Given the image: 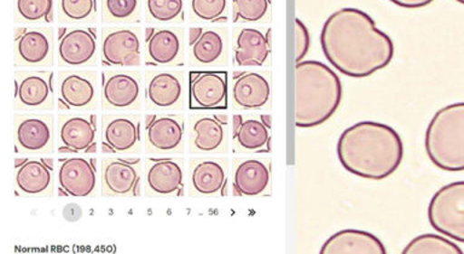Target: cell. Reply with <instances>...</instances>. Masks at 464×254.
Wrapping results in <instances>:
<instances>
[{
  "label": "cell",
  "instance_id": "obj_5",
  "mask_svg": "<svg viewBox=\"0 0 464 254\" xmlns=\"http://www.w3.org/2000/svg\"><path fill=\"white\" fill-rule=\"evenodd\" d=\"M427 212L435 231L464 244V181L446 184L435 192Z\"/></svg>",
  "mask_w": 464,
  "mask_h": 254
},
{
  "label": "cell",
  "instance_id": "obj_16",
  "mask_svg": "<svg viewBox=\"0 0 464 254\" xmlns=\"http://www.w3.org/2000/svg\"><path fill=\"white\" fill-rule=\"evenodd\" d=\"M227 71H191L188 100L192 110H223L227 108Z\"/></svg>",
  "mask_w": 464,
  "mask_h": 254
},
{
  "label": "cell",
  "instance_id": "obj_2",
  "mask_svg": "<svg viewBox=\"0 0 464 254\" xmlns=\"http://www.w3.org/2000/svg\"><path fill=\"white\" fill-rule=\"evenodd\" d=\"M337 158L352 175L381 181L397 172L404 158V144L391 126L362 121L348 127L337 141Z\"/></svg>",
  "mask_w": 464,
  "mask_h": 254
},
{
  "label": "cell",
  "instance_id": "obj_42",
  "mask_svg": "<svg viewBox=\"0 0 464 254\" xmlns=\"http://www.w3.org/2000/svg\"><path fill=\"white\" fill-rule=\"evenodd\" d=\"M261 121L265 123V126L267 127V128L271 129V116L270 115H263L261 116Z\"/></svg>",
  "mask_w": 464,
  "mask_h": 254
},
{
  "label": "cell",
  "instance_id": "obj_25",
  "mask_svg": "<svg viewBox=\"0 0 464 254\" xmlns=\"http://www.w3.org/2000/svg\"><path fill=\"white\" fill-rule=\"evenodd\" d=\"M321 254H386L382 241L369 231L344 230L337 231L322 246Z\"/></svg>",
  "mask_w": 464,
  "mask_h": 254
},
{
  "label": "cell",
  "instance_id": "obj_33",
  "mask_svg": "<svg viewBox=\"0 0 464 254\" xmlns=\"http://www.w3.org/2000/svg\"><path fill=\"white\" fill-rule=\"evenodd\" d=\"M145 14L149 21L158 24H183L184 0H145Z\"/></svg>",
  "mask_w": 464,
  "mask_h": 254
},
{
  "label": "cell",
  "instance_id": "obj_39",
  "mask_svg": "<svg viewBox=\"0 0 464 254\" xmlns=\"http://www.w3.org/2000/svg\"><path fill=\"white\" fill-rule=\"evenodd\" d=\"M390 2L397 6L404 7V9L413 10L430 5L434 0H390Z\"/></svg>",
  "mask_w": 464,
  "mask_h": 254
},
{
  "label": "cell",
  "instance_id": "obj_12",
  "mask_svg": "<svg viewBox=\"0 0 464 254\" xmlns=\"http://www.w3.org/2000/svg\"><path fill=\"white\" fill-rule=\"evenodd\" d=\"M57 151L60 154H96L97 116L60 115L57 119Z\"/></svg>",
  "mask_w": 464,
  "mask_h": 254
},
{
  "label": "cell",
  "instance_id": "obj_19",
  "mask_svg": "<svg viewBox=\"0 0 464 254\" xmlns=\"http://www.w3.org/2000/svg\"><path fill=\"white\" fill-rule=\"evenodd\" d=\"M183 115H154L145 125V144L149 154H173L184 150Z\"/></svg>",
  "mask_w": 464,
  "mask_h": 254
},
{
  "label": "cell",
  "instance_id": "obj_4",
  "mask_svg": "<svg viewBox=\"0 0 464 254\" xmlns=\"http://www.w3.org/2000/svg\"><path fill=\"white\" fill-rule=\"evenodd\" d=\"M424 148L437 168L464 172V103L446 105L435 112L427 127Z\"/></svg>",
  "mask_w": 464,
  "mask_h": 254
},
{
  "label": "cell",
  "instance_id": "obj_37",
  "mask_svg": "<svg viewBox=\"0 0 464 254\" xmlns=\"http://www.w3.org/2000/svg\"><path fill=\"white\" fill-rule=\"evenodd\" d=\"M271 0H232V21L260 22L267 16Z\"/></svg>",
  "mask_w": 464,
  "mask_h": 254
},
{
  "label": "cell",
  "instance_id": "obj_14",
  "mask_svg": "<svg viewBox=\"0 0 464 254\" xmlns=\"http://www.w3.org/2000/svg\"><path fill=\"white\" fill-rule=\"evenodd\" d=\"M14 132L18 151L31 155L53 151V115L16 114L14 118Z\"/></svg>",
  "mask_w": 464,
  "mask_h": 254
},
{
  "label": "cell",
  "instance_id": "obj_6",
  "mask_svg": "<svg viewBox=\"0 0 464 254\" xmlns=\"http://www.w3.org/2000/svg\"><path fill=\"white\" fill-rule=\"evenodd\" d=\"M54 89L62 108L87 111L98 108L100 74L96 71H61L54 78Z\"/></svg>",
  "mask_w": 464,
  "mask_h": 254
},
{
  "label": "cell",
  "instance_id": "obj_15",
  "mask_svg": "<svg viewBox=\"0 0 464 254\" xmlns=\"http://www.w3.org/2000/svg\"><path fill=\"white\" fill-rule=\"evenodd\" d=\"M185 32L183 28H154L145 39L147 67H183L185 64Z\"/></svg>",
  "mask_w": 464,
  "mask_h": 254
},
{
  "label": "cell",
  "instance_id": "obj_30",
  "mask_svg": "<svg viewBox=\"0 0 464 254\" xmlns=\"http://www.w3.org/2000/svg\"><path fill=\"white\" fill-rule=\"evenodd\" d=\"M234 140L242 150L248 152H270V128L265 126L261 118H243L241 126L232 132Z\"/></svg>",
  "mask_w": 464,
  "mask_h": 254
},
{
  "label": "cell",
  "instance_id": "obj_35",
  "mask_svg": "<svg viewBox=\"0 0 464 254\" xmlns=\"http://www.w3.org/2000/svg\"><path fill=\"white\" fill-rule=\"evenodd\" d=\"M97 0H57V18L68 24L96 20Z\"/></svg>",
  "mask_w": 464,
  "mask_h": 254
},
{
  "label": "cell",
  "instance_id": "obj_8",
  "mask_svg": "<svg viewBox=\"0 0 464 254\" xmlns=\"http://www.w3.org/2000/svg\"><path fill=\"white\" fill-rule=\"evenodd\" d=\"M102 61L107 67H140L143 39L140 27H104L102 31Z\"/></svg>",
  "mask_w": 464,
  "mask_h": 254
},
{
  "label": "cell",
  "instance_id": "obj_13",
  "mask_svg": "<svg viewBox=\"0 0 464 254\" xmlns=\"http://www.w3.org/2000/svg\"><path fill=\"white\" fill-rule=\"evenodd\" d=\"M53 71H20L14 74V108L46 111L53 108Z\"/></svg>",
  "mask_w": 464,
  "mask_h": 254
},
{
  "label": "cell",
  "instance_id": "obj_17",
  "mask_svg": "<svg viewBox=\"0 0 464 254\" xmlns=\"http://www.w3.org/2000/svg\"><path fill=\"white\" fill-rule=\"evenodd\" d=\"M140 115H104L102 118V137L104 152L136 154L140 150Z\"/></svg>",
  "mask_w": 464,
  "mask_h": 254
},
{
  "label": "cell",
  "instance_id": "obj_1",
  "mask_svg": "<svg viewBox=\"0 0 464 254\" xmlns=\"http://www.w3.org/2000/svg\"><path fill=\"white\" fill-rule=\"evenodd\" d=\"M323 53L341 74L364 79L382 71L394 57V42L364 11L343 7L326 18Z\"/></svg>",
  "mask_w": 464,
  "mask_h": 254
},
{
  "label": "cell",
  "instance_id": "obj_32",
  "mask_svg": "<svg viewBox=\"0 0 464 254\" xmlns=\"http://www.w3.org/2000/svg\"><path fill=\"white\" fill-rule=\"evenodd\" d=\"M140 18L141 0H102L104 24H133Z\"/></svg>",
  "mask_w": 464,
  "mask_h": 254
},
{
  "label": "cell",
  "instance_id": "obj_22",
  "mask_svg": "<svg viewBox=\"0 0 464 254\" xmlns=\"http://www.w3.org/2000/svg\"><path fill=\"white\" fill-rule=\"evenodd\" d=\"M227 125L217 115H192L188 118V145L194 154H214L227 144Z\"/></svg>",
  "mask_w": 464,
  "mask_h": 254
},
{
  "label": "cell",
  "instance_id": "obj_27",
  "mask_svg": "<svg viewBox=\"0 0 464 254\" xmlns=\"http://www.w3.org/2000/svg\"><path fill=\"white\" fill-rule=\"evenodd\" d=\"M47 159H25L16 168L14 186L22 195L43 197L53 192V165Z\"/></svg>",
  "mask_w": 464,
  "mask_h": 254
},
{
  "label": "cell",
  "instance_id": "obj_10",
  "mask_svg": "<svg viewBox=\"0 0 464 254\" xmlns=\"http://www.w3.org/2000/svg\"><path fill=\"white\" fill-rule=\"evenodd\" d=\"M143 98L140 71H105L102 83V108L105 111L140 110Z\"/></svg>",
  "mask_w": 464,
  "mask_h": 254
},
{
  "label": "cell",
  "instance_id": "obj_29",
  "mask_svg": "<svg viewBox=\"0 0 464 254\" xmlns=\"http://www.w3.org/2000/svg\"><path fill=\"white\" fill-rule=\"evenodd\" d=\"M270 168L260 159L239 162L234 173V194L237 197H256L263 194L270 184Z\"/></svg>",
  "mask_w": 464,
  "mask_h": 254
},
{
  "label": "cell",
  "instance_id": "obj_24",
  "mask_svg": "<svg viewBox=\"0 0 464 254\" xmlns=\"http://www.w3.org/2000/svg\"><path fill=\"white\" fill-rule=\"evenodd\" d=\"M271 53V29L241 28L235 35L234 61L237 67H263Z\"/></svg>",
  "mask_w": 464,
  "mask_h": 254
},
{
  "label": "cell",
  "instance_id": "obj_18",
  "mask_svg": "<svg viewBox=\"0 0 464 254\" xmlns=\"http://www.w3.org/2000/svg\"><path fill=\"white\" fill-rule=\"evenodd\" d=\"M58 191L61 195L85 198L97 188V172L93 159L72 157L58 162Z\"/></svg>",
  "mask_w": 464,
  "mask_h": 254
},
{
  "label": "cell",
  "instance_id": "obj_40",
  "mask_svg": "<svg viewBox=\"0 0 464 254\" xmlns=\"http://www.w3.org/2000/svg\"><path fill=\"white\" fill-rule=\"evenodd\" d=\"M202 31L203 28L201 27L188 29V45H191V43H194L196 40L198 39V36L201 35Z\"/></svg>",
  "mask_w": 464,
  "mask_h": 254
},
{
  "label": "cell",
  "instance_id": "obj_41",
  "mask_svg": "<svg viewBox=\"0 0 464 254\" xmlns=\"http://www.w3.org/2000/svg\"><path fill=\"white\" fill-rule=\"evenodd\" d=\"M243 121V116L241 115H235L234 118H232V125H234V128H232V132H236L239 128V126H241V123Z\"/></svg>",
  "mask_w": 464,
  "mask_h": 254
},
{
  "label": "cell",
  "instance_id": "obj_23",
  "mask_svg": "<svg viewBox=\"0 0 464 254\" xmlns=\"http://www.w3.org/2000/svg\"><path fill=\"white\" fill-rule=\"evenodd\" d=\"M230 93L236 108L242 110H261L270 103V82L260 72H241L232 80Z\"/></svg>",
  "mask_w": 464,
  "mask_h": 254
},
{
  "label": "cell",
  "instance_id": "obj_36",
  "mask_svg": "<svg viewBox=\"0 0 464 254\" xmlns=\"http://www.w3.org/2000/svg\"><path fill=\"white\" fill-rule=\"evenodd\" d=\"M228 0H190L192 22L220 24L227 20Z\"/></svg>",
  "mask_w": 464,
  "mask_h": 254
},
{
  "label": "cell",
  "instance_id": "obj_43",
  "mask_svg": "<svg viewBox=\"0 0 464 254\" xmlns=\"http://www.w3.org/2000/svg\"><path fill=\"white\" fill-rule=\"evenodd\" d=\"M456 2H459V3H460V4H463V5H464V0H456Z\"/></svg>",
  "mask_w": 464,
  "mask_h": 254
},
{
  "label": "cell",
  "instance_id": "obj_9",
  "mask_svg": "<svg viewBox=\"0 0 464 254\" xmlns=\"http://www.w3.org/2000/svg\"><path fill=\"white\" fill-rule=\"evenodd\" d=\"M97 61L98 42L96 28L72 27L58 29V67H94V65H97Z\"/></svg>",
  "mask_w": 464,
  "mask_h": 254
},
{
  "label": "cell",
  "instance_id": "obj_34",
  "mask_svg": "<svg viewBox=\"0 0 464 254\" xmlns=\"http://www.w3.org/2000/svg\"><path fill=\"white\" fill-rule=\"evenodd\" d=\"M402 254H463L462 249L449 238L437 234H423L413 239L402 249Z\"/></svg>",
  "mask_w": 464,
  "mask_h": 254
},
{
  "label": "cell",
  "instance_id": "obj_38",
  "mask_svg": "<svg viewBox=\"0 0 464 254\" xmlns=\"http://www.w3.org/2000/svg\"><path fill=\"white\" fill-rule=\"evenodd\" d=\"M311 40L310 33L306 25L300 21L299 18L295 20V61L300 63L306 56L308 50H310Z\"/></svg>",
  "mask_w": 464,
  "mask_h": 254
},
{
  "label": "cell",
  "instance_id": "obj_3",
  "mask_svg": "<svg viewBox=\"0 0 464 254\" xmlns=\"http://www.w3.org/2000/svg\"><path fill=\"white\" fill-rule=\"evenodd\" d=\"M343 83L336 72L318 61H304L295 67V126H322L339 108Z\"/></svg>",
  "mask_w": 464,
  "mask_h": 254
},
{
  "label": "cell",
  "instance_id": "obj_31",
  "mask_svg": "<svg viewBox=\"0 0 464 254\" xmlns=\"http://www.w3.org/2000/svg\"><path fill=\"white\" fill-rule=\"evenodd\" d=\"M54 0H14V20L22 24H49L53 20Z\"/></svg>",
  "mask_w": 464,
  "mask_h": 254
},
{
  "label": "cell",
  "instance_id": "obj_20",
  "mask_svg": "<svg viewBox=\"0 0 464 254\" xmlns=\"http://www.w3.org/2000/svg\"><path fill=\"white\" fill-rule=\"evenodd\" d=\"M140 175V159H104L102 165L103 193L114 197L137 195Z\"/></svg>",
  "mask_w": 464,
  "mask_h": 254
},
{
  "label": "cell",
  "instance_id": "obj_28",
  "mask_svg": "<svg viewBox=\"0 0 464 254\" xmlns=\"http://www.w3.org/2000/svg\"><path fill=\"white\" fill-rule=\"evenodd\" d=\"M227 168L223 162L212 158L192 159L190 163L191 190L198 195L221 194L227 184Z\"/></svg>",
  "mask_w": 464,
  "mask_h": 254
},
{
  "label": "cell",
  "instance_id": "obj_21",
  "mask_svg": "<svg viewBox=\"0 0 464 254\" xmlns=\"http://www.w3.org/2000/svg\"><path fill=\"white\" fill-rule=\"evenodd\" d=\"M148 193L154 195H181L184 191L183 159L151 158L145 174Z\"/></svg>",
  "mask_w": 464,
  "mask_h": 254
},
{
  "label": "cell",
  "instance_id": "obj_26",
  "mask_svg": "<svg viewBox=\"0 0 464 254\" xmlns=\"http://www.w3.org/2000/svg\"><path fill=\"white\" fill-rule=\"evenodd\" d=\"M227 60V33L223 29L203 28L201 35L188 45V61L194 68H213Z\"/></svg>",
  "mask_w": 464,
  "mask_h": 254
},
{
  "label": "cell",
  "instance_id": "obj_11",
  "mask_svg": "<svg viewBox=\"0 0 464 254\" xmlns=\"http://www.w3.org/2000/svg\"><path fill=\"white\" fill-rule=\"evenodd\" d=\"M53 29H14V56L16 67H53Z\"/></svg>",
  "mask_w": 464,
  "mask_h": 254
},
{
  "label": "cell",
  "instance_id": "obj_7",
  "mask_svg": "<svg viewBox=\"0 0 464 254\" xmlns=\"http://www.w3.org/2000/svg\"><path fill=\"white\" fill-rule=\"evenodd\" d=\"M145 104L156 110H184L187 107L185 72L174 69H151L145 72Z\"/></svg>",
  "mask_w": 464,
  "mask_h": 254
}]
</instances>
